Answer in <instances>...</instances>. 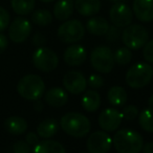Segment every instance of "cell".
Instances as JSON below:
<instances>
[{
    "mask_svg": "<svg viewBox=\"0 0 153 153\" xmlns=\"http://www.w3.org/2000/svg\"><path fill=\"white\" fill-rule=\"evenodd\" d=\"M112 143L120 153H138L144 146V138L134 130L122 129L114 134Z\"/></svg>",
    "mask_w": 153,
    "mask_h": 153,
    "instance_id": "1",
    "label": "cell"
},
{
    "mask_svg": "<svg viewBox=\"0 0 153 153\" xmlns=\"http://www.w3.org/2000/svg\"><path fill=\"white\" fill-rule=\"evenodd\" d=\"M61 128L72 137H84L90 131V122L85 115L78 112L66 113L61 119Z\"/></svg>",
    "mask_w": 153,
    "mask_h": 153,
    "instance_id": "2",
    "label": "cell"
},
{
    "mask_svg": "<svg viewBox=\"0 0 153 153\" xmlns=\"http://www.w3.org/2000/svg\"><path fill=\"white\" fill-rule=\"evenodd\" d=\"M17 91L20 97L30 101L39 100L44 94L45 84L41 76L37 74H27L19 80Z\"/></svg>",
    "mask_w": 153,
    "mask_h": 153,
    "instance_id": "3",
    "label": "cell"
},
{
    "mask_svg": "<svg viewBox=\"0 0 153 153\" xmlns=\"http://www.w3.org/2000/svg\"><path fill=\"white\" fill-rule=\"evenodd\" d=\"M153 78V68L147 63H136L126 74V82L131 88L138 89L150 83Z\"/></svg>",
    "mask_w": 153,
    "mask_h": 153,
    "instance_id": "4",
    "label": "cell"
},
{
    "mask_svg": "<svg viewBox=\"0 0 153 153\" xmlns=\"http://www.w3.org/2000/svg\"><path fill=\"white\" fill-rule=\"evenodd\" d=\"M149 34L147 30L140 24H132L126 26L122 33V40L126 47L130 49H140L147 43Z\"/></svg>",
    "mask_w": 153,
    "mask_h": 153,
    "instance_id": "5",
    "label": "cell"
},
{
    "mask_svg": "<svg viewBox=\"0 0 153 153\" xmlns=\"http://www.w3.org/2000/svg\"><path fill=\"white\" fill-rule=\"evenodd\" d=\"M90 62L97 71L109 74L114 66V57L108 46H98L90 53Z\"/></svg>",
    "mask_w": 153,
    "mask_h": 153,
    "instance_id": "6",
    "label": "cell"
},
{
    "mask_svg": "<svg viewBox=\"0 0 153 153\" xmlns=\"http://www.w3.org/2000/svg\"><path fill=\"white\" fill-rule=\"evenodd\" d=\"M84 35L85 27L76 19L65 20L58 30V37L64 43H76L83 39Z\"/></svg>",
    "mask_w": 153,
    "mask_h": 153,
    "instance_id": "7",
    "label": "cell"
},
{
    "mask_svg": "<svg viewBox=\"0 0 153 153\" xmlns=\"http://www.w3.org/2000/svg\"><path fill=\"white\" fill-rule=\"evenodd\" d=\"M33 63L37 69L44 72L53 71L57 68L59 58L57 53L47 47H38L33 55Z\"/></svg>",
    "mask_w": 153,
    "mask_h": 153,
    "instance_id": "8",
    "label": "cell"
},
{
    "mask_svg": "<svg viewBox=\"0 0 153 153\" xmlns=\"http://www.w3.org/2000/svg\"><path fill=\"white\" fill-rule=\"evenodd\" d=\"M109 16L113 25L119 27H126L133 19V13L125 2H115L110 9Z\"/></svg>",
    "mask_w": 153,
    "mask_h": 153,
    "instance_id": "9",
    "label": "cell"
},
{
    "mask_svg": "<svg viewBox=\"0 0 153 153\" xmlns=\"http://www.w3.org/2000/svg\"><path fill=\"white\" fill-rule=\"evenodd\" d=\"M112 146L110 135L105 131H97L88 137L86 142L87 150L90 153H107Z\"/></svg>",
    "mask_w": 153,
    "mask_h": 153,
    "instance_id": "10",
    "label": "cell"
},
{
    "mask_svg": "<svg viewBox=\"0 0 153 153\" xmlns=\"http://www.w3.org/2000/svg\"><path fill=\"white\" fill-rule=\"evenodd\" d=\"M32 32V25L27 19L18 17L14 19L9 27V37L13 42L21 43L24 42Z\"/></svg>",
    "mask_w": 153,
    "mask_h": 153,
    "instance_id": "11",
    "label": "cell"
},
{
    "mask_svg": "<svg viewBox=\"0 0 153 153\" xmlns=\"http://www.w3.org/2000/svg\"><path fill=\"white\" fill-rule=\"evenodd\" d=\"M99 125L104 131L112 132L115 131L121 126L123 121L122 112L113 108H107L103 110L99 115Z\"/></svg>",
    "mask_w": 153,
    "mask_h": 153,
    "instance_id": "12",
    "label": "cell"
},
{
    "mask_svg": "<svg viewBox=\"0 0 153 153\" xmlns=\"http://www.w3.org/2000/svg\"><path fill=\"white\" fill-rule=\"evenodd\" d=\"M63 86L71 94H80L85 91L87 87V81L81 72L71 70L64 76Z\"/></svg>",
    "mask_w": 153,
    "mask_h": 153,
    "instance_id": "13",
    "label": "cell"
},
{
    "mask_svg": "<svg viewBox=\"0 0 153 153\" xmlns=\"http://www.w3.org/2000/svg\"><path fill=\"white\" fill-rule=\"evenodd\" d=\"M86 49L82 45L74 44L66 48L63 59L66 64L69 66H79L84 63L86 60Z\"/></svg>",
    "mask_w": 153,
    "mask_h": 153,
    "instance_id": "14",
    "label": "cell"
},
{
    "mask_svg": "<svg viewBox=\"0 0 153 153\" xmlns=\"http://www.w3.org/2000/svg\"><path fill=\"white\" fill-rule=\"evenodd\" d=\"M132 9L140 21L150 22L153 20V0H134Z\"/></svg>",
    "mask_w": 153,
    "mask_h": 153,
    "instance_id": "15",
    "label": "cell"
},
{
    "mask_svg": "<svg viewBox=\"0 0 153 153\" xmlns=\"http://www.w3.org/2000/svg\"><path fill=\"white\" fill-rule=\"evenodd\" d=\"M74 7L82 16H94L101 10L100 0H76Z\"/></svg>",
    "mask_w": 153,
    "mask_h": 153,
    "instance_id": "16",
    "label": "cell"
},
{
    "mask_svg": "<svg viewBox=\"0 0 153 153\" xmlns=\"http://www.w3.org/2000/svg\"><path fill=\"white\" fill-rule=\"evenodd\" d=\"M68 96L65 90L59 87H53L45 94V102L53 107H62L67 103Z\"/></svg>",
    "mask_w": 153,
    "mask_h": 153,
    "instance_id": "17",
    "label": "cell"
},
{
    "mask_svg": "<svg viewBox=\"0 0 153 153\" xmlns=\"http://www.w3.org/2000/svg\"><path fill=\"white\" fill-rule=\"evenodd\" d=\"M74 13L72 0H59L53 7V16L60 21L67 20Z\"/></svg>",
    "mask_w": 153,
    "mask_h": 153,
    "instance_id": "18",
    "label": "cell"
},
{
    "mask_svg": "<svg viewBox=\"0 0 153 153\" xmlns=\"http://www.w3.org/2000/svg\"><path fill=\"white\" fill-rule=\"evenodd\" d=\"M33 151L35 153H65L66 149L59 142L45 138V140L35 145Z\"/></svg>",
    "mask_w": 153,
    "mask_h": 153,
    "instance_id": "19",
    "label": "cell"
},
{
    "mask_svg": "<svg viewBox=\"0 0 153 153\" xmlns=\"http://www.w3.org/2000/svg\"><path fill=\"white\" fill-rule=\"evenodd\" d=\"M4 128L9 133L13 135L23 134L27 129V122L20 117H11L5 120Z\"/></svg>",
    "mask_w": 153,
    "mask_h": 153,
    "instance_id": "20",
    "label": "cell"
},
{
    "mask_svg": "<svg viewBox=\"0 0 153 153\" xmlns=\"http://www.w3.org/2000/svg\"><path fill=\"white\" fill-rule=\"evenodd\" d=\"M86 28L91 35L94 36H103L106 35L109 28V24L106 19L102 17H92L86 23Z\"/></svg>",
    "mask_w": 153,
    "mask_h": 153,
    "instance_id": "21",
    "label": "cell"
},
{
    "mask_svg": "<svg viewBox=\"0 0 153 153\" xmlns=\"http://www.w3.org/2000/svg\"><path fill=\"white\" fill-rule=\"evenodd\" d=\"M59 125L55 119H46L37 127V133L41 138H51L58 132Z\"/></svg>",
    "mask_w": 153,
    "mask_h": 153,
    "instance_id": "22",
    "label": "cell"
},
{
    "mask_svg": "<svg viewBox=\"0 0 153 153\" xmlns=\"http://www.w3.org/2000/svg\"><path fill=\"white\" fill-rule=\"evenodd\" d=\"M101 104V97L96 90H87L82 98V106L88 112L98 110Z\"/></svg>",
    "mask_w": 153,
    "mask_h": 153,
    "instance_id": "23",
    "label": "cell"
},
{
    "mask_svg": "<svg viewBox=\"0 0 153 153\" xmlns=\"http://www.w3.org/2000/svg\"><path fill=\"white\" fill-rule=\"evenodd\" d=\"M107 98L111 105L113 106H123L128 100L126 90L121 86H113L109 89Z\"/></svg>",
    "mask_w": 153,
    "mask_h": 153,
    "instance_id": "24",
    "label": "cell"
},
{
    "mask_svg": "<svg viewBox=\"0 0 153 153\" xmlns=\"http://www.w3.org/2000/svg\"><path fill=\"white\" fill-rule=\"evenodd\" d=\"M11 5L16 14L25 16L35 9V0H11Z\"/></svg>",
    "mask_w": 153,
    "mask_h": 153,
    "instance_id": "25",
    "label": "cell"
},
{
    "mask_svg": "<svg viewBox=\"0 0 153 153\" xmlns=\"http://www.w3.org/2000/svg\"><path fill=\"white\" fill-rule=\"evenodd\" d=\"M138 123L142 129L147 132H153V108L144 109L138 115Z\"/></svg>",
    "mask_w": 153,
    "mask_h": 153,
    "instance_id": "26",
    "label": "cell"
},
{
    "mask_svg": "<svg viewBox=\"0 0 153 153\" xmlns=\"http://www.w3.org/2000/svg\"><path fill=\"white\" fill-rule=\"evenodd\" d=\"M32 21L36 25L39 26H47L53 21V15L47 10H37L33 13Z\"/></svg>",
    "mask_w": 153,
    "mask_h": 153,
    "instance_id": "27",
    "label": "cell"
},
{
    "mask_svg": "<svg viewBox=\"0 0 153 153\" xmlns=\"http://www.w3.org/2000/svg\"><path fill=\"white\" fill-rule=\"evenodd\" d=\"M114 57V62H117L120 65H126L132 59V53L130 51V48L128 47H121L119 48L113 55Z\"/></svg>",
    "mask_w": 153,
    "mask_h": 153,
    "instance_id": "28",
    "label": "cell"
},
{
    "mask_svg": "<svg viewBox=\"0 0 153 153\" xmlns=\"http://www.w3.org/2000/svg\"><path fill=\"white\" fill-rule=\"evenodd\" d=\"M122 115H123V119L127 121H133L138 115V108L135 105H127L126 107H124Z\"/></svg>",
    "mask_w": 153,
    "mask_h": 153,
    "instance_id": "29",
    "label": "cell"
},
{
    "mask_svg": "<svg viewBox=\"0 0 153 153\" xmlns=\"http://www.w3.org/2000/svg\"><path fill=\"white\" fill-rule=\"evenodd\" d=\"M10 24V14L4 7H0V33L3 32Z\"/></svg>",
    "mask_w": 153,
    "mask_h": 153,
    "instance_id": "30",
    "label": "cell"
},
{
    "mask_svg": "<svg viewBox=\"0 0 153 153\" xmlns=\"http://www.w3.org/2000/svg\"><path fill=\"white\" fill-rule=\"evenodd\" d=\"M106 38H107V41L109 42H115L117 39L120 38L121 36V30H120V27L119 26H109L108 30L106 33Z\"/></svg>",
    "mask_w": 153,
    "mask_h": 153,
    "instance_id": "31",
    "label": "cell"
},
{
    "mask_svg": "<svg viewBox=\"0 0 153 153\" xmlns=\"http://www.w3.org/2000/svg\"><path fill=\"white\" fill-rule=\"evenodd\" d=\"M88 84L91 88L98 89V88H101L104 85V79L100 74H91L88 79Z\"/></svg>",
    "mask_w": 153,
    "mask_h": 153,
    "instance_id": "32",
    "label": "cell"
},
{
    "mask_svg": "<svg viewBox=\"0 0 153 153\" xmlns=\"http://www.w3.org/2000/svg\"><path fill=\"white\" fill-rule=\"evenodd\" d=\"M143 56L146 59V61L153 63V40L147 41V43L144 45V51H143Z\"/></svg>",
    "mask_w": 153,
    "mask_h": 153,
    "instance_id": "33",
    "label": "cell"
},
{
    "mask_svg": "<svg viewBox=\"0 0 153 153\" xmlns=\"http://www.w3.org/2000/svg\"><path fill=\"white\" fill-rule=\"evenodd\" d=\"M30 151V145L24 140H18L13 145V152L15 153H28Z\"/></svg>",
    "mask_w": 153,
    "mask_h": 153,
    "instance_id": "34",
    "label": "cell"
},
{
    "mask_svg": "<svg viewBox=\"0 0 153 153\" xmlns=\"http://www.w3.org/2000/svg\"><path fill=\"white\" fill-rule=\"evenodd\" d=\"M32 42L35 46L37 47H41L46 43V38L44 37V35L41 34V33H37L32 39Z\"/></svg>",
    "mask_w": 153,
    "mask_h": 153,
    "instance_id": "35",
    "label": "cell"
},
{
    "mask_svg": "<svg viewBox=\"0 0 153 153\" xmlns=\"http://www.w3.org/2000/svg\"><path fill=\"white\" fill-rule=\"evenodd\" d=\"M25 142L27 143L28 145H32V146H35L36 144H38L39 143L38 133H35V132H30V133H27V135L25 136Z\"/></svg>",
    "mask_w": 153,
    "mask_h": 153,
    "instance_id": "36",
    "label": "cell"
},
{
    "mask_svg": "<svg viewBox=\"0 0 153 153\" xmlns=\"http://www.w3.org/2000/svg\"><path fill=\"white\" fill-rule=\"evenodd\" d=\"M7 45H9L7 38L3 34H0V55L4 53L5 49L7 48Z\"/></svg>",
    "mask_w": 153,
    "mask_h": 153,
    "instance_id": "37",
    "label": "cell"
},
{
    "mask_svg": "<svg viewBox=\"0 0 153 153\" xmlns=\"http://www.w3.org/2000/svg\"><path fill=\"white\" fill-rule=\"evenodd\" d=\"M144 153H153V143H147L142 148Z\"/></svg>",
    "mask_w": 153,
    "mask_h": 153,
    "instance_id": "38",
    "label": "cell"
},
{
    "mask_svg": "<svg viewBox=\"0 0 153 153\" xmlns=\"http://www.w3.org/2000/svg\"><path fill=\"white\" fill-rule=\"evenodd\" d=\"M34 108L37 112H41L43 109V103L39 100H36V102H35V104H34Z\"/></svg>",
    "mask_w": 153,
    "mask_h": 153,
    "instance_id": "39",
    "label": "cell"
},
{
    "mask_svg": "<svg viewBox=\"0 0 153 153\" xmlns=\"http://www.w3.org/2000/svg\"><path fill=\"white\" fill-rule=\"evenodd\" d=\"M148 105H149V107L153 108V94L148 99Z\"/></svg>",
    "mask_w": 153,
    "mask_h": 153,
    "instance_id": "40",
    "label": "cell"
},
{
    "mask_svg": "<svg viewBox=\"0 0 153 153\" xmlns=\"http://www.w3.org/2000/svg\"><path fill=\"white\" fill-rule=\"evenodd\" d=\"M111 1H113V2H125L127 0H111Z\"/></svg>",
    "mask_w": 153,
    "mask_h": 153,
    "instance_id": "41",
    "label": "cell"
},
{
    "mask_svg": "<svg viewBox=\"0 0 153 153\" xmlns=\"http://www.w3.org/2000/svg\"><path fill=\"white\" fill-rule=\"evenodd\" d=\"M40 1H42V2H45V3H48V2H51V1H53V0H40Z\"/></svg>",
    "mask_w": 153,
    "mask_h": 153,
    "instance_id": "42",
    "label": "cell"
}]
</instances>
